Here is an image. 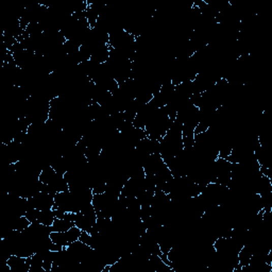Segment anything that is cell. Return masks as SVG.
<instances>
[{
    "label": "cell",
    "instance_id": "5",
    "mask_svg": "<svg viewBox=\"0 0 272 272\" xmlns=\"http://www.w3.org/2000/svg\"><path fill=\"white\" fill-rule=\"evenodd\" d=\"M109 58H110V46L104 45V46L98 47V48H96L93 51L89 61L96 65H100V64H104L108 62Z\"/></svg>",
    "mask_w": 272,
    "mask_h": 272
},
{
    "label": "cell",
    "instance_id": "3",
    "mask_svg": "<svg viewBox=\"0 0 272 272\" xmlns=\"http://www.w3.org/2000/svg\"><path fill=\"white\" fill-rule=\"evenodd\" d=\"M28 200L30 204L39 210L52 209L54 205V196L47 192H40Z\"/></svg>",
    "mask_w": 272,
    "mask_h": 272
},
{
    "label": "cell",
    "instance_id": "7",
    "mask_svg": "<svg viewBox=\"0 0 272 272\" xmlns=\"http://www.w3.org/2000/svg\"><path fill=\"white\" fill-rule=\"evenodd\" d=\"M73 227H75V222L69 220L66 217V213L63 218H55V220L53 221L51 229L54 232H66L69 229H72Z\"/></svg>",
    "mask_w": 272,
    "mask_h": 272
},
{
    "label": "cell",
    "instance_id": "8",
    "mask_svg": "<svg viewBox=\"0 0 272 272\" xmlns=\"http://www.w3.org/2000/svg\"><path fill=\"white\" fill-rule=\"evenodd\" d=\"M57 174V172L52 168V166L48 165V166H46L43 168V170L41 171L40 175H39V180L46 185H49L53 179L55 178V175Z\"/></svg>",
    "mask_w": 272,
    "mask_h": 272
},
{
    "label": "cell",
    "instance_id": "6",
    "mask_svg": "<svg viewBox=\"0 0 272 272\" xmlns=\"http://www.w3.org/2000/svg\"><path fill=\"white\" fill-rule=\"evenodd\" d=\"M56 216L54 209H44V210H39L38 213V219L37 223H41L43 226L47 227H51L53 221L55 220Z\"/></svg>",
    "mask_w": 272,
    "mask_h": 272
},
{
    "label": "cell",
    "instance_id": "1",
    "mask_svg": "<svg viewBox=\"0 0 272 272\" xmlns=\"http://www.w3.org/2000/svg\"><path fill=\"white\" fill-rule=\"evenodd\" d=\"M97 220H98L97 211L90 203L84 206L80 211L76 213L75 226L78 227L82 232L90 233L94 227L96 226Z\"/></svg>",
    "mask_w": 272,
    "mask_h": 272
},
{
    "label": "cell",
    "instance_id": "4",
    "mask_svg": "<svg viewBox=\"0 0 272 272\" xmlns=\"http://www.w3.org/2000/svg\"><path fill=\"white\" fill-rule=\"evenodd\" d=\"M7 265L10 268V272H29L31 268V257L11 255L7 259Z\"/></svg>",
    "mask_w": 272,
    "mask_h": 272
},
{
    "label": "cell",
    "instance_id": "2",
    "mask_svg": "<svg viewBox=\"0 0 272 272\" xmlns=\"http://www.w3.org/2000/svg\"><path fill=\"white\" fill-rule=\"evenodd\" d=\"M81 234H82V231L78 227L75 226L66 232L52 231L50 233V238L53 244L61 246L63 248H67L69 245H72L73 243L79 240Z\"/></svg>",
    "mask_w": 272,
    "mask_h": 272
}]
</instances>
